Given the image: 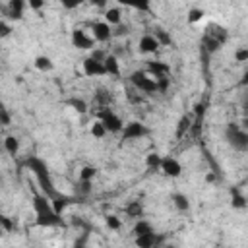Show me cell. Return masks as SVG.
<instances>
[{
	"label": "cell",
	"mask_w": 248,
	"mask_h": 248,
	"mask_svg": "<svg viewBox=\"0 0 248 248\" xmlns=\"http://www.w3.org/2000/svg\"><path fill=\"white\" fill-rule=\"evenodd\" d=\"M149 134V128L145 124H141L140 120H132L122 128V140L124 141H132V140H140L143 136Z\"/></svg>",
	"instance_id": "cell-5"
},
{
	"label": "cell",
	"mask_w": 248,
	"mask_h": 248,
	"mask_svg": "<svg viewBox=\"0 0 248 248\" xmlns=\"http://www.w3.org/2000/svg\"><path fill=\"white\" fill-rule=\"evenodd\" d=\"M95 103H97L99 107H108V105L112 103V95H110L107 89H99V91L95 93Z\"/></svg>",
	"instance_id": "cell-29"
},
{
	"label": "cell",
	"mask_w": 248,
	"mask_h": 248,
	"mask_svg": "<svg viewBox=\"0 0 248 248\" xmlns=\"http://www.w3.org/2000/svg\"><path fill=\"white\" fill-rule=\"evenodd\" d=\"M105 223H107V227H108L110 231H118V229L122 227V221H120L116 215H107V217H105Z\"/></svg>",
	"instance_id": "cell-36"
},
{
	"label": "cell",
	"mask_w": 248,
	"mask_h": 248,
	"mask_svg": "<svg viewBox=\"0 0 248 248\" xmlns=\"http://www.w3.org/2000/svg\"><path fill=\"white\" fill-rule=\"evenodd\" d=\"M240 126H242L244 130H248V116H244V118H242V124H240Z\"/></svg>",
	"instance_id": "cell-49"
},
{
	"label": "cell",
	"mask_w": 248,
	"mask_h": 248,
	"mask_svg": "<svg viewBox=\"0 0 248 248\" xmlns=\"http://www.w3.org/2000/svg\"><path fill=\"white\" fill-rule=\"evenodd\" d=\"M91 136L95 138V140H101V138H105V134H107V128L103 126V122L101 120H95L93 124H91Z\"/></svg>",
	"instance_id": "cell-33"
},
{
	"label": "cell",
	"mask_w": 248,
	"mask_h": 248,
	"mask_svg": "<svg viewBox=\"0 0 248 248\" xmlns=\"http://www.w3.org/2000/svg\"><path fill=\"white\" fill-rule=\"evenodd\" d=\"M10 31H12V27H10L6 21H2V23H0V35H2V37H8Z\"/></svg>",
	"instance_id": "cell-45"
},
{
	"label": "cell",
	"mask_w": 248,
	"mask_h": 248,
	"mask_svg": "<svg viewBox=\"0 0 248 248\" xmlns=\"http://www.w3.org/2000/svg\"><path fill=\"white\" fill-rule=\"evenodd\" d=\"M130 83L141 93H157V79L149 72L136 70L130 74Z\"/></svg>",
	"instance_id": "cell-3"
},
{
	"label": "cell",
	"mask_w": 248,
	"mask_h": 248,
	"mask_svg": "<svg viewBox=\"0 0 248 248\" xmlns=\"http://www.w3.org/2000/svg\"><path fill=\"white\" fill-rule=\"evenodd\" d=\"M27 6L31 10H41L45 6V0H27Z\"/></svg>",
	"instance_id": "cell-43"
},
{
	"label": "cell",
	"mask_w": 248,
	"mask_h": 248,
	"mask_svg": "<svg viewBox=\"0 0 248 248\" xmlns=\"http://www.w3.org/2000/svg\"><path fill=\"white\" fill-rule=\"evenodd\" d=\"M0 227H2L6 232H10V231L14 229V223H12V219H10V217H6V215H0Z\"/></svg>",
	"instance_id": "cell-41"
},
{
	"label": "cell",
	"mask_w": 248,
	"mask_h": 248,
	"mask_svg": "<svg viewBox=\"0 0 248 248\" xmlns=\"http://www.w3.org/2000/svg\"><path fill=\"white\" fill-rule=\"evenodd\" d=\"M4 149L10 153V155H17L19 151V140L16 136H6L4 140Z\"/></svg>",
	"instance_id": "cell-28"
},
{
	"label": "cell",
	"mask_w": 248,
	"mask_h": 248,
	"mask_svg": "<svg viewBox=\"0 0 248 248\" xmlns=\"http://www.w3.org/2000/svg\"><path fill=\"white\" fill-rule=\"evenodd\" d=\"M170 202H172V205H174L178 211H188V209H190V200H188V196L182 194V192H172V194H170Z\"/></svg>",
	"instance_id": "cell-19"
},
{
	"label": "cell",
	"mask_w": 248,
	"mask_h": 248,
	"mask_svg": "<svg viewBox=\"0 0 248 248\" xmlns=\"http://www.w3.org/2000/svg\"><path fill=\"white\" fill-rule=\"evenodd\" d=\"M25 0H8V6L4 8V14L12 19H23V12H25Z\"/></svg>",
	"instance_id": "cell-12"
},
{
	"label": "cell",
	"mask_w": 248,
	"mask_h": 248,
	"mask_svg": "<svg viewBox=\"0 0 248 248\" xmlns=\"http://www.w3.org/2000/svg\"><path fill=\"white\" fill-rule=\"evenodd\" d=\"M120 19H122V10H120L118 6H116V8H108V10L105 12V21H107V23L118 25Z\"/></svg>",
	"instance_id": "cell-23"
},
{
	"label": "cell",
	"mask_w": 248,
	"mask_h": 248,
	"mask_svg": "<svg viewBox=\"0 0 248 248\" xmlns=\"http://www.w3.org/2000/svg\"><path fill=\"white\" fill-rule=\"evenodd\" d=\"M221 48V43L215 39V37H211V35H203L202 37V50L203 52H207V54H213V52H217Z\"/></svg>",
	"instance_id": "cell-20"
},
{
	"label": "cell",
	"mask_w": 248,
	"mask_h": 248,
	"mask_svg": "<svg viewBox=\"0 0 248 248\" xmlns=\"http://www.w3.org/2000/svg\"><path fill=\"white\" fill-rule=\"evenodd\" d=\"M169 87H170V78L169 76L157 78V93H165Z\"/></svg>",
	"instance_id": "cell-37"
},
{
	"label": "cell",
	"mask_w": 248,
	"mask_h": 248,
	"mask_svg": "<svg viewBox=\"0 0 248 248\" xmlns=\"http://www.w3.org/2000/svg\"><path fill=\"white\" fill-rule=\"evenodd\" d=\"M95 176H97V169H95V167H91V165L81 167V170H79V180H93Z\"/></svg>",
	"instance_id": "cell-35"
},
{
	"label": "cell",
	"mask_w": 248,
	"mask_h": 248,
	"mask_svg": "<svg viewBox=\"0 0 248 248\" xmlns=\"http://www.w3.org/2000/svg\"><path fill=\"white\" fill-rule=\"evenodd\" d=\"M58 2H60V6L66 8V10H76V8L81 6L83 0H58Z\"/></svg>",
	"instance_id": "cell-39"
},
{
	"label": "cell",
	"mask_w": 248,
	"mask_h": 248,
	"mask_svg": "<svg viewBox=\"0 0 248 248\" xmlns=\"http://www.w3.org/2000/svg\"><path fill=\"white\" fill-rule=\"evenodd\" d=\"M161 161H163V157L159 153H147L145 155V167L149 170H161Z\"/></svg>",
	"instance_id": "cell-26"
},
{
	"label": "cell",
	"mask_w": 248,
	"mask_h": 248,
	"mask_svg": "<svg viewBox=\"0 0 248 248\" xmlns=\"http://www.w3.org/2000/svg\"><path fill=\"white\" fill-rule=\"evenodd\" d=\"M103 64H105V72H107L108 76H114V78L120 76V62H118V58H116L114 54H108V56L103 60Z\"/></svg>",
	"instance_id": "cell-18"
},
{
	"label": "cell",
	"mask_w": 248,
	"mask_h": 248,
	"mask_svg": "<svg viewBox=\"0 0 248 248\" xmlns=\"http://www.w3.org/2000/svg\"><path fill=\"white\" fill-rule=\"evenodd\" d=\"M203 17H205V12H203L202 8H192V10L188 12V16H186V21L194 25V23H200Z\"/></svg>",
	"instance_id": "cell-31"
},
{
	"label": "cell",
	"mask_w": 248,
	"mask_h": 248,
	"mask_svg": "<svg viewBox=\"0 0 248 248\" xmlns=\"http://www.w3.org/2000/svg\"><path fill=\"white\" fill-rule=\"evenodd\" d=\"M153 35L157 37V41L161 43V46H172V37H170L163 27H157Z\"/></svg>",
	"instance_id": "cell-30"
},
{
	"label": "cell",
	"mask_w": 248,
	"mask_h": 248,
	"mask_svg": "<svg viewBox=\"0 0 248 248\" xmlns=\"http://www.w3.org/2000/svg\"><path fill=\"white\" fill-rule=\"evenodd\" d=\"M242 108H244V116H248V99L244 101V105H242Z\"/></svg>",
	"instance_id": "cell-50"
},
{
	"label": "cell",
	"mask_w": 248,
	"mask_h": 248,
	"mask_svg": "<svg viewBox=\"0 0 248 248\" xmlns=\"http://www.w3.org/2000/svg\"><path fill=\"white\" fill-rule=\"evenodd\" d=\"M97 120H101L103 126L107 128V132H110V134L122 132V128H124L122 118L112 108H108V107H101V110L97 112Z\"/></svg>",
	"instance_id": "cell-4"
},
{
	"label": "cell",
	"mask_w": 248,
	"mask_h": 248,
	"mask_svg": "<svg viewBox=\"0 0 248 248\" xmlns=\"http://www.w3.org/2000/svg\"><path fill=\"white\" fill-rule=\"evenodd\" d=\"M91 6H97V8H105L108 4V0H89Z\"/></svg>",
	"instance_id": "cell-46"
},
{
	"label": "cell",
	"mask_w": 248,
	"mask_h": 248,
	"mask_svg": "<svg viewBox=\"0 0 248 248\" xmlns=\"http://www.w3.org/2000/svg\"><path fill=\"white\" fill-rule=\"evenodd\" d=\"M147 72L157 79V78H163V76H169L170 74V66L163 60H151L147 62Z\"/></svg>",
	"instance_id": "cell-14"
},
{
	"label": "cell",
	"mask_w": 248,
	"mask_h": 248,
	"mask_svg": "<svg viewBox=\"0 0 248 248\" xmlns=\"http://www.w3.org/2000/svg\"><path fill=\"white\" fill-rule=\"evenodd\" d=\"M207 35L215 37L221 45L227 41V29H225V27H221V25H209V27H207Z\"/></svg>",
	"instance_id": "cell-27"
},
{
	"label": "cell",
	"mask_w": 248,
	"mask_h": 248,
	"mask_svg": "<svg viewBox=\"0 0 248 248\" xmlns=\"http://www.w3.org/2000/svg\"><path fill=\"white\" fill-rule=\"evenodd\" d=\"M118 6L134 8L138 12H151V0H116Z\"/></svg>",
	"instance_id": "cell-16"
},
{
	"label": "cell",
	"mask_w": 248,
	"mask_h": 248,
	"mask_svg": "<svg viewBox=\"0 0 248 248\" xmlns=\"http://www.w3.org/2000/svg\"><path fill=\"white\" fill-rule=\"evenodd\" d=\"M190 128H192V118L190 116H180V120H178V124H176V138H184L186 136V132H190Z\"/></svg>",
	"instance_id": "cell-25"
},
{
	"label": "cell",
	"mask_w": 248,
	"mask_h": 248,
	"mask_svg": "<svg viewBox=\"0 0 248 248\" xmlns=\"http://www.w3.org/2000/svg\"><path fill=\"white\" fill-rule=\"evenodd\" d=\"M159 46H161V43H159L157 37L151 35V33L143 35V37L140 39V43H138V48H140V52H143V54H153V52L159 50Z\"/></svg>",
	"instance_id": "cell-11"
},
{
	"label": "cell",
	"mask_w": 248,
	"mask_h": 248,
	"mask_svg": "<svg viewBox=\"0 0 248 248\" xmlns=\"http://www.w3.org/2000/svg\"><path fill=\"white\" fill-rule=\"evenodd\" d=\"M240 85H248V72L242 74V78H240Z\"/></svg>",
	"instance_id": "cell-48"
},
{
	"label": "cell",
	"mask_w": 248,
	"mask_h": 248,
	"mask_svg": "<svg viewBox=\"0 0 248 248\" xmlns=\"http://www.w3.org/2000/svg\"><path fill=\"white\" fill-rule=\"evenodd\" d=\"M0 122H2V126H10V122H12V116H10L6 107L0 108Z\"/></svg>",
	"instance_id": "cell-40"
},
{
	"label": "cell",
	"mask_w": 248,
	"mask_h": 248,
	"mask_svg": "<svg viewBox=\"0 0 248 248\" xmlns=\"http://www.w3.org/2000/svg\"><path fill=\"white\" fill-rule=\"evenodd\" d=\"M161 172L165 174V176H169V178H178L180 174H182V165L178 163V159H174V157H163V161H161Z\"/></svg>",
	"instance_id": "cell-8"
},
{
	"label": "cell",
	"mask_w": 248,
	"mask_h": 248,
	"mask_svg": "<svg viewBox=\"0 0 248 248\" xmlns=\"http://www.w3.org/2000/svg\"><path fill=\"white\" fill-rule=\"evenodd\" d=\"M231 205H232V209H244V207L248 205L246 196H244L242 192H238L236 188L231 190Z\"/></svg>",
	"instance_id": "cell-21"
},
{
	"label": "cell",
	"mask_w": 248,
	"mask_h": 248,
	"mask_svg": "<svg viewBox=\"0 0 248 248\" xmlns=\"http://www.w3.org/2000/svg\"><path fill=\"white\" fill-rule=\"evenodd\" d=\"M234 60L236 62H248V46H238L236 50H234Z\"/></svg>",
	"instance_id": "cell-38"
},
{
	"label": "cell",
	"mask_w": 248,
	"mask_h": 248,
	"mask_svg": "<svg viewBox=\"0 0 248 248\" xmlns=\"http://www.w3.org/2000/svg\"><path fill=\"white\" fill-rule=\"evenodd\" d=\"M163 240H165L163 236H159L155 231H151V232H147V234L136 236V246H140V248H153V246L161 244Z\"/></svg>",
	"instance_id": "cell-13"
},
{
	"label": "cell",
	"mask_w": 248,
	"mask_h": 248,
	"mask_svg": "<svg viewBox=\"0 0 248 248\" xmlns=\"http://www.w3.org/2000/svg\"><path fill=\"white\" fill-rule=\"evenodd\" d=\"M225 140L227 143L236 151H248V130H244L238 124H229L225 128Z\"/></svg>",
	"instance_id": "cell-2"
},
{
	"label": "cell",
	"mask_w": 248,
	"mask_h": 248,
	"mask_svg": "<svg viewBox=\"0 0 248 248\" xmlns=\"http://www.w3.org/2000/svg\"><path fill=\"white\" fill-rule=\"evenodd\" d=\"M153 231V225L147 221V219H136V225H134V229H132V232L136 234V236H140V234H147V232H151Z\"/></svg>",
	"instance_id": "cell-22"
},
{
	"label": "cell",
	"mask_w": 248,
	"mask_h": 248,
	"mask_svg": "<svg viewBox=\"0 0 248 248\" xmlns=\"http://www.w3.org/2000/svg\"><path fill=\"white\" fill-rule=\"evenodd\" d=\"M35 215H37L35 223H37L39 227H58V225H62V217H60V213H56L54 209L43 211V213H35Z\"/></svg>",
	"instance_id": "cell-9"
},
{
	"label": "cell",
	"mask_w": 248,
	"mask_h": 248,
	"mask_svg": "<svg viewBox=\"0 0 248 248\" xmlns=\"http://www.w3.org/2000/svg\"><path fill=\"white\" fill-rule=\"evenodd\" d=\"M107 56H108V54H107L105 50H91V58H95V60H99V62H103Z\"/></svg>",
	"instance_id": "cell-42"
},
{
	"label": "cell",
	"mask_w": 248,
	"mask_h": 248,
	"mask_svg": "<svg viewBox=\"0 0 248 248\" xmlns=\"http://www.w3.org/2000/svg\"><path fill=\"white\" fill-rule=\"evenodd\" d=\"M68 105H70L78 114H85V112H87V103H85L83 99L72 97V99H68Z\"/></svg>",
	"instance_id": "cell-32"
},
{
	"label": "cell",
	"mask_w": 248,
	"mask_h": 248,
	"mask_svg": "<svg viewBox=\"0 0 248 248\" xmlns=\"http://www.w3.org/2000/svg\"><path fill=\"white\" fill-rule=\"evenodd\" d=\"M126 33H128V27H126V25H124V27H122V25H120V23H118V29H116V31H114V35H126Z\"/></svg>",
	"instance_id": "cell-47"
},
{
	"label": "cell",
	"mask_w": 248,
	"mask_h": 248,
	"mask_svg": "<svg viewBox=\"0 0 248 248\" xmlns=\"http://www.w3.org/2000/svg\"><path fill=\"white\" fill-rule=\"evenodd\" d=\"M203 112H205V105L203 103H196L194 105V114L196 116H203Z\"/></svg>",
	"instance_id": "cell-44"
},
{
	"label": "cell",
	"mask_w": 248,
	"mask_h": 248,
	"mask_svg": "<svg viewBox=\"0 0 248 248\" xmlns=\"http://www.w3.org/2000/svg\"><path fill=\"white\" fill-rule=\"evenodd\" d=\"M91 31H93V39L97 43H108L114 37V31L110 29V23H107V21H95Z\"/></svg>",
	"instance_id": "cell-7"
},
{
	"label": "cell",
	"mask_w": 248,
	"mask_h": 248,
	"mask_svg": "<svg viewBox=\"0 0 248 248\" xmlns=\"http://www.w3.org/2000/svg\"><path fill=\"white\" fill-rule=\"evenodd\" d=\"M35 68H37V70H41V72H50V70L54 68V62L50 60V56L41 54V56H37V58H35Z\"/></svg>",
	"instance_id": "cell-24"
},
{
	"label": "cell",
	"mask_w": 248,
	"mask_h": 248,
	"mask_svg": "<svg viewBox=\"0 0 248 248\" xmlns=\"http://www.w3.org/2000/svg\"><path fill=\"white\" fill-rule=\"evenodd\" d=\"M93 180H78V184H76V194L78 196H87L91 190H93Z\"/></svg>",
	"instance_id": "cell-34"
},
{
	"label": "cell",
	"mask_w": 248,
	"mask_h": 248,
	"mask_svg": "<svg viewBox=\"0 0 248 248\" xmlns=\"http://www.w3.org/2000/svg\"><path fill=\"white\" fill-rule=\"evenodd\" d=\"M72 45L79 50H93L95 48V39L89 37L83 29H74L72 31Z\"/></svg>",
	"instance_id": "cell-6"
},
{
	"label": "cell",
	"mask_w": 248,
	"mask_h": 248,
	"mask_svg": "<svg viewBox=\"0 0 248 248\" xmlns=\"http://www.w3.org/2000/svg\"><path fill=\"white\" fill-rule=\"evenodd\" d=\"M124 213H126V217H130V219H141L143 213H145V209H143L141 202L134 200V202H128V203H126Z\"/></svg>",
	"instance_id": "cell-15"
},
{
	"label": "cell",
	"mask_w": 248,
	"mask_h": 248,
	"mask_svg": "<svg viewBox=\"0 0 248 248\" xmlns=\"http://www.w3.org/2000/svg\"><path fill=\"white\" fill-rule=\"evenodd\" d=\"M25 167L35 174L37 184H39V188H41L43 194H46L50 200H52L54 196H58V190H56V186H54V182H52V176H50V172H48V167H46V163H45L43 159H39V157H29V159L25 161Z\"/></svg>",
	"instance_id": "cell-1"
},
{
	"label": "cell",
	"mask_w": 248,
	"mask_h": 248,
	"mask_svg": "<svg viewBox=\"0 0 248 248\" xmlns=\"http://www.w3.org/2000/svg\"><path fill=\"white\" fill-rule=\"evenodd\" d=\"M83 74H85L87 78L105 76V74H107V72H105V64L99 62V60H95V58H91V56H87V58L83 60Z\"/></svg>",
	"instance_id": "cell-10"
},
{
	"label": "cell",
	"mask_w": 248,
	"mask_h": 248,
	"mask_svg": "<svg viewBox=\"0 0 248 248\" xmlns=\"http://www.w3.org/2000/svg\"><path fill=\"white\" fill-rule=\"evenodd\" d=\"M74 200H76V198H72V196H66V194H60V192H58V196H54L50 202H52L54 211L62 215V211H64V209H66V207H68V205H70Z\"/></svg>",
	"instance_id": "cell-17"
}]
</instances>
